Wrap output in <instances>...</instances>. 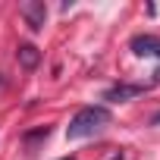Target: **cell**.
<instances>
[{"mask_svg": "<svg viewBox=\"0 0 160 160\" xmlns=\"http://www.w3.org/2000/svg\"><path fill=\"white\" fill-rule=\"evenodd\" d=\"M19 13H22V19L28 22L32 32H41L44 22H47V7H44V0H25V3L19 7Z\"/></svg>", "mask_w": 160, "mask_h": 160, "instance_id": "obj_2", "label": "cell"}, {"mask_svg": "<svg viewBox=\"0 0 160 160\" xmlns=\"http://www.w3.org/2000/svg\"><path fill=\"white\" fill-rule=\"evenodd\" d=\"M135 57H160V38L157 35H135L129 41Z\"/></svg>", "mask_w": 160, "mask_h": 160, "instance_id": "obj_3", "label": "cell"}, {"mask_svg": "<svg viewBox=\"0 0 160 160\" xmlns=\"http://www.w3.org/2000/svg\"><path fill=\"white\" fill-rule=\"evenodd\" d=\"M110 122V110L107 107H82L66 126V138H88L94 132H101Z\"/></svg>", "mask_w": 160, "mask_h": 160, "instance_id": "obj_1", "label": "cell"}, {"mask_svg": "<svg viewBox=\"0 0 160 160\" xmlns=\"http://www.w3.org/2000/svg\"><path fill=\"white\" fill-rule=\"evenodd\" d=\"M138 94H144V85H126V82H119V85H113V88H107L104 91V101H132V98H138Z\"/></svg>", "mask_w": 160, "mask_h": 160, "instance_id": "obj_4", "label": "cell"}, {"mask_svg": "<svg viewBox=\"0 0 160 160\" xmlns=\"http://www.w3.org/2000/svg\"><path fill=\"white\" fill-rule=\"evenodd\" d=\"M60 160H75V157H60Z\"/></svg>", "mask_w": 160, "mask_h": 160, "instance_id": "obj_9", "label": "cell"}, {"mask_svg": "<svg viewBox=\"0 0 160 160\" xmlns=\"http://www.w3.org/2000/svg\"><path fill=\"white\" fill-rule=\"evenodd\" d=\"M151 126H157V129H160V110H157V113L151 116Z\"/></svg>", "mask_w": 160, "mask_h": 160, "instance_id": "obj_7", "label": "cell"}, {"mask_svg": "<svg viewBox=\"0 0 160 160\" xmlns=\"http://www.w3.org/2000/svg\"><path fill=\"white\" fill-rule=\"evenodd\" d=\"M16 60H19V66H22V69H35V66L41 63V50H38L35 44H19Z\"/></svg>", "mask_w": 160, "mask_h": 160, "instance_id": "obj_5", "label": "cell"}, {"mask_svg": "<svg viewBox=\"0 0 160 160\" xmlns=\"http://www.w3.org/2000/svg\"><path fill=\"white\" fill-rule=\"evenodd\" d=\"M154 82H160V69H157V72H154Z\"/></svg>", "mask_w": 160, "mask_h": 160, "instance_id": "obj_8", "label": "cell"}, {"mask_svg": "<svg viewBox=\"0 0 160 160\" xmlns=\"http://www.w3.org/2000/svg\"><path fill=\"white\" fill-rule=\"evenodd\" d=\"M50 135V126H41V129H35V132H25V144H32V141H38V138H47Z\"/></svg>", "mask_w": 160, "mask_h": 160, "instance_id": "obj_6", "label": "cell"}]
</instances>
